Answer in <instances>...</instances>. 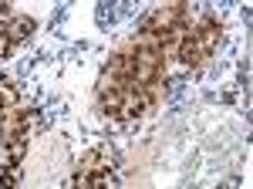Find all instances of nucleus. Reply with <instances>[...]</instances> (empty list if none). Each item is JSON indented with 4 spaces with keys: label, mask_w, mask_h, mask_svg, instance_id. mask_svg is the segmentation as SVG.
Listing matches in <instances>:
<instances>
[{
    "label": "nucleus",
    "mask_w": 253,
    "mask_h": 189,
    "mask_svg": "<svg viewBox=\"0 0 253 189\" xmlns=\"http://www.w3.org/2000/svg\"><path fill=\"white\" fill-rule=\"evenodd\" d=\"M193 38H196V44H199V51L210 57L216 51L219 38H223V24L216 17H203L199 24H193Z\"/></svg>",
    "instance_id": "nucleus-1"
},
{
    "label": "nucleus",
    "mask_w": 253,
    "mask_h": 189,
    "mask_svg": "<svg viewBox=\"0 0 253 189\" xmlns=\"http://www.w3.org/2000/svg\"><path fill=\"white\" fill-rule=\"evenodd\" d=\"M175 57H179L186 68H199V64L206 61V54L199 51V44H196V38H193V31H189V34H182L179 47H175Z\"/></svg>",
    "instance_id": "nucleus-2"
},
{
    "label": "nucleus",
    "mask_w": 253,
    "mask_h": 189,
    "mask_svg": "<svg viewBox=\"0 0 253 189\" xmlns=\"http://www.w3.org/2000/svg\"><path fill=\"white\" fill-rule=\"evenodd\" d=\"M34 27H38V24H34L31 17H14L10 24H7V31H10V38H14V41L31 38V34H34Z\"/></svg>",
    "instance_id": "nucleus-3"
}]
</instances>
